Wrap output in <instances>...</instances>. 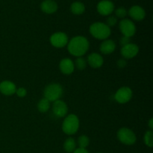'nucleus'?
Instances as JSON below:
<instances>
[{"label":"nucleus","mask_w":153,"mask_h":153,"mask_svg":"<svg viewBox=\"0 0 153 153\" xmlns=\"http://www.w3.org/2000/svg\"><path fill=\"white\" fill-rule=\"evenodd\" d=\"M52 112L56 117H64L68 113L67 105L62 100H57V101L54 102L53 105H52Z\"/></svg>","instance_id":"9d476101"},{"label":"nucleus","mask_w":153,"mask_h":153,"mask_svg":"<svg viewBox=\"0 0 153 153\" xmlns=\"http://www.w3.org/2000/svg\"><path fill=\"white\" fill-rule=\"evenodd\" d=\"M79 128V119L76 114H69L64 120L62 123V130L67 135H73Z\"/></svg>","instance_id":"7ed1b4c3"},{"label":"nucleus","mask_w":153,"mask_h":153,"mask_svg":"<svg viewBox=\"0 0 153 153\" xmlns=\"http://www.w3.org/2000/svg\"><path fill=\"white\" fill-rule=\"evenodd\" d=\"M127 13H128V12H127L126 9L123 7H118V8L116 9V10H115V14H116V16H117L118 18H120V19H125Z\"/></svg>","instance_id":"b1692460"},{"label":"nucleus","mask_w":153,"mask_h":153,"mask_svg":"<svg viewBox=\"0 0 153 153\" xmlns=\"http://www.w3.org/2000/svg\"><path fill=\"white\" fill-rule=\"evenodd\" d=\"M51 107V102L46 98H43L39 101L37 104V109L40 113H46Z\"/></svg>","instance_id":"aec40b11"},{"label":"nucleus","mask_w":153,"mask_h":153,"mask_svg":"<svg viewBox=\"0 0 153 153\" xmlns=\"http://www.w3.org/2000/svg\"><path fill=\"white\" fill-rule=\"evenodd\" d=\"M89 41L83 36L73 37L67 43L68 52L76 57H82L89 49Z\"/></svg>","instance_id":"f257e3e1"},{"label":"nucleus","mask_w":153,"mask_h":153,"mask_svg":"<svg viewBox=\"0 0 153 153\" xmlns=\"http://www.w3.org/2000/svg\"><path fill=\"white\" fill-rule=\"evenodd\" d=\"M100 49L101 53L104 54V55H110V54L113 53L116 49V43L114 40L106 39L101 43Z\"/></svg>","instance_id":"dca6fc26"},{"label":"nucleus","mask_w":153,"mask_h":153,"mask_svg":"<svg viewBox=\"0 0 153 153\" xmlns=\"http://www.w3.org/2000/svg\"><path fill=\"white\" fill-rule=\"evenodd\" d=\"M131 43V37H126V36H123L121 37L120 40V43L122 46H126V45L128 44V43Z\"/></svg>","instance_id":"bb28decb"},{"label":"nucleus","mask_w":153,"mask_h":153,"mask_svg":"<svg viewBox=\"0 0 153 153\" xmlns=\"http://www.w3.org/2000/svg\"><path fill=\"white\" fill-rule=\"evenodd\" d=\"M90 33L96 39L105 40L109 37L111 33L110 27L102 22H97L90 26Z\"/></svg>","instance_id":"f03ea898"},{"label":"nucleus","mask_w":153,"mask_h":153,"mask_svg":"<svg viewBox=\"0 0 153 153\" xmlns=\"http://www.w3.org/2000/svg\"><path fill=\"white\" fill-rule=\"evenodd\" d=\"M100 153H102V152H100Z\"/></svg>","instance_id":"7c9ffc66"},{"label":"nucleus","mask_w":153,"mask_h":153,"mask_svg":"<svg viewBox=\"0 0 153 153\" xmlns=\"http://www.w3.org/2000/svg\"><path fill=\"white\" fill-rule=\"evenodd\" d=\"M15 94H16L17 97H20V98H23V97H25V96H26L27 91L25 90V88H16V93H15Z\"/></svg>","instance_id":"a878e982"},{"label":"nucleus","mask_w":153,"mask_h":153,"mask_svg":"<svg viewBox=\"0 0 153 153\" xmlns=\"http://www.w3.org/2000/svg\"><path fill=\"white\" fill-rule=\"evenodd\" d=\"M97 11L102 16H108L114 10V4L110 0H102L97 4Z\"/></svg>","instance_id":"9b49d317"},{"label":"nucleus","mask_w":153,"mask_h":153,"mask_svg":"<svg viewBox=\"0 0 153 153\" xmlns=\"http://www.w3.org/2000/svg\"><path fill=\"white\" fill-rule=\"evenodd\" d=\"M144 143L148 147H152L153 146V132L152 130L146 131L143 137Z\"/></svg>","instance_id":"4be33fe9"},{"label":"nucleus","mask_w":153,"mask_h":153,"mask_svg":"<svg viewBox=\"0 0 153 153\" xmlns=\"http://www.w3.org/2000/svg\"><path fill=\"white\" fill-rule=\"evenodd\" d=\"M87 63L89 64L90 67H93V68H100L103 65L104 59H103L102 56L99 53L93 52L88 55Z\"/></svg>","instance_id":"4468645a"},{"label":"nucleus","mask_w":153,"mask_h":153,"mask_svg":"<svg viewBox=\"0 0 153 153\" xmlns=\"http://www.w3.org/2000/svg\"><path fill=\"white\" fill-rule=\"evenodd\" d=\"M70 10L75 15H81L85 12V6L81 1H74L70 6Z\"/></svg>","instance_id":"a211bd4d"},{"label":"nucleus","mask_w":153,"mask_h":153,"mask_svg":"<svg viewBox=\"0 0 153 153\" xmlns=\"http://www.w3.org/2000/svg\"><path fill=\"white\" fill-rule=\"evenodd\" d=\"M49 41L54 47L61 49V48L67 46L69 40L68 37L65 33L59 31V32H55L53 34H52L50 39H49Z\"/></svg>","instance_id":"6e6552de"},{"label":"nucleus","mask_w":153,"mask_h":153,"mask_svg":"<svg viewBox=\"0 0 153 153\" xmlns=\"http://www.w3.org/2000/svg\"><path fill=\"white\" fill-rule=\"evenodd\" d=\"M59 68L61 73H64V74H72L75 70L74 62L68 58H64V59H62L60 61Z\"/></svg>","instance_id":"2eb2a0df"},{"label":"nucleus","mask_w":153,"mask_h":153,"mask_svg":"<svg viewBox=\"0 0 153 153\" xmlns=\"http://www.w3.org/2000/svg\"><path fill=\"white\" fill-rule=\"evenodd\" d=\"M117 22V19L116 16H110L107 19V21H106V25H108V27H112L114 26L115 25Z\"/></svg>","instance_id":"393cba45"},{"label":"nucleus","mask_w":153,"mask_h":153,"mask_svg":"<svg viewBox=\"0 0 153 153\" xmlns=\"http://www.w3.org/2000/svg\"><path fill=\"white\" fill-rule=\"evenodd\" d=\"M126 64H127L126 61V59H123V58L120 59L119 61H117V66L119 67H120V68H123V67H125L126 66Z\"/></svg>","instance_id":"cd10ccee"},{"label":"nucleus","mask_w":153,"mask_h":153,"mask_svg":"<svg viewBox=\"0 0 153 153\" xmlns=\"http://www.w3.org/2000/svg\"><path fill=\"white\" fill-rule=\"evenodd\" d=\"M117 138L120 141L127 146L135 143L137 137L134 131L128 128H121L117 131Z\"/></svg>","instance_id":"39448f33"},{"label":"nucleus","mask_w":153,"mask_h":153,"mask_svg":"<svg viewBox=\"0 0 153 153\" xmlns=\"http://www.w3.org/2000/svg\"><path fill=\"white\" fill-rule=\"evenodd\" d=\"M87 61L82 57H78L76 58V61L74 63L75 67L78 69L79 70H84L87 67Z\"/></svg>","instance_id":"5701e85b"},{"label":"nucleus","mask_w":153,"mask_h":153,"mask_svg":"<svg viewBox=\"0 0 153 153\" xmlns=\"http://www.w3.org/2000/svg\"><path fill=\"white\" fill-rule=\"evenodd\" d=\"M64 93V89L62 86L60 84L52 83L49 84V85L45 88L44 92V98L49 100L50 102H54L57 100H60Z\"/></svg>","instance_id":"20e7f679"},{"label":"nucleus","mask_w":153,"mask_h":153,"mask_svg":"<svg viewBox=\"0 0 153 153\" xmlns=\"http://www.w3.org/2000/svg\"><path fill=\"white\" fill-rule=\"evenodd\" d=\"M119 28L123 36L131 37L136 32V26L134 22L128 19H123L119 23Z\"/></svg>","instance_id":"0eeeda50"},{"label":"nucleus","mask_w":153,"mask_h":153,"mask_svg":"<svg viewBox=\"0 0 153 153\" xmlns=\"http://www.w3.org/2000/svg\"><path fill=\"white\" fill-rule=\"evenodd\" d=\"M40 8L43 13L51 14L57 11L58 4L54 0H44L40 4Z\"/></svg>","instance_id":"f3484780"},{"label":"nucleus","mask_w":153,"mask_h":153,"mask_svg":"<svg viewBox=\"0 0 153 153\" xmlns=\"http://www.w3.org/2000/svg\"><path fill=\"white\" fill-rule=\"evenodd\" d=\"M76 149V142L73 137H68L64 143V149L67 153H73Z\"/></svg>","instance_id":"6ab92c4d"},{"label":"nucleus","mask_w":153,"mask_h":153,"mask_svg":"<svg viewBox=\"0 0 153 153\" xmlns=\"http://www.w3.org/2000/svg\"><path fill=\"white\" fill-rule=\"evenodd\" d=\"M130 17L136 21H141L146 16V11L142 7L139 5H134L128 10Z\"/></svg>","instance_id":"ddd939ff"},{"label":"nucleus","mask_w":153,"mask_h":153,"mask_svg":"<svg viewBox=\"0 0 153 153\" xmlns=\"http://www.w3.org/2000/svg\"><path fill=\"white\" fill-rule=\"evenodd\" d=\"M132 91L128 87H122L114 94V100L120 104L128 102L132 98Z\"/></svg>","instance_id":"423d86ee"},{"label":"nucleus","mask_w":153,"mask_h":153,"mask_svg":"<svg viewBox=\"0 0 153 153\" xmlns=\"http://www.w3.org/2000/svg\"><path fill=\"white\" fill-rule=\"evenodd\" d=\"M16 85L11 81L5 80L0 82V93L4 96H12L16 93Z\"/></svg>","instance_id":"f8f14e48"},{"label":"nucleus","mask_w":153,"mask_h":153,"mask_svg":"<svg viewBox=\"0 0 153 153\" xmlns=\"http://www.w3.org/2000/svg\"><path fill=\"white\" fill-rule=\"evenodd\" d=\"M139 52V47L134 43H128L126 46H122L120 53L124 59H131L134 58Z\"/></svg>","instance_id":"1a4fd4ad"},{"label":"nucleus","mask_w":153,"mask_h":153,"mask_svg":"<svg viewBox=\"0 0 153 153\" xmlns=\"http://www.w3.org/2000/svg\"><path fill=\"white\" fill-rule=\"evenodd\" d=\"M73 153H89L86 149H83V148H78V149H75V151Z\"/></svg>","instance_id":"c85d7f7f"},{"label":"nucleus","mask_w":153,"mask_h":153,"mask_svg":"<svg viewBox=\"0 0 153 153\" xmlns=\"http://www.w3.org/2000/svg\"><path fill=\"white\" fill-rule=\"evenodd\" d=\"M149 127L150 128V130H152V128H153V120H152V118H151L150 120H149Z\"/></svg>","instance_id":"c756f323"},{"label":"nucleus","mask_w":153,"mask_h":153,"mask_svg":"<svg viewBox=\"0 0 153 153\" xmlns=\"http://www.w3.org/2000/svg\"><path fill=\"white\" fill-rule=\"evenodd\" d=\"M89 143L90 140L88 136L85 135V134H82V135L79 136V139H78V145H79V148L86 149L89 146Z\"/></svg>","instance_id":"412c9836"}]
</instances>
